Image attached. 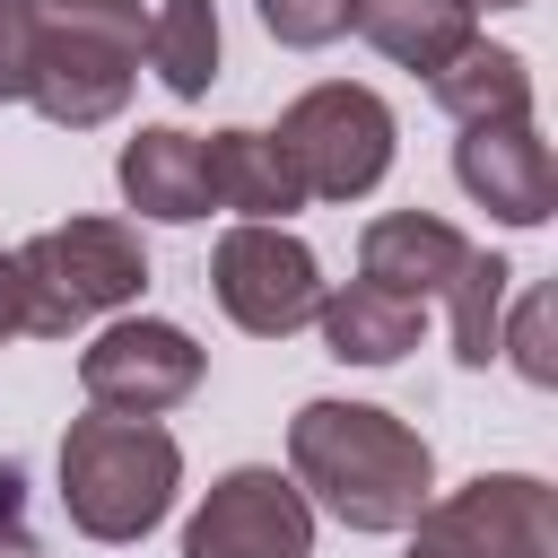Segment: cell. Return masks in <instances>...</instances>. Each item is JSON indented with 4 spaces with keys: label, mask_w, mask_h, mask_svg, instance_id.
Wrapping results in <instances>:
<instances>
[{
    "label": "cell",
    "mask_w": 558,
    "mask_h": 558,
    "mask_svg": "<svg viewBox=\"0 0 558 558\" xmlns=\"http://www.w3.org/2000/svg\"><path fill=\"white\" fill-rule=\"evenodd\" d=\"M288 480L349 532H401L436 497V453L375 401H305L288 418Z\"/></svg>",
    "instance_id": "obj_1"
},
{
    "label": "cell",
    "mask_w": 558,
    "mask_h": 558,
    "mask_svg": "<svg viewBox=\"0 0 558 558\" xmlns=\"http://www.w3.org/2000/svg\"><path fill=\"white\" fill-rule=\"evenodd\" d=\"M183 488V445L157 427V418H113V410H87L61 427V514L87 532V541H140L166 523Z\"/></svg>",
    "instance_id": "obj_2"
},
{
    "label": "cell",
    "mask_w": 558,
    "mask_h": 558,
    "mask_svg": "<svg viewBox=\"0 0 558 558\" xmlns=\"http://www.w3.org/2000/svg\"><path fill=\"white\" fill-rule=\"evenodd\" d=\"M17 279H26V331L70 340L78 323H96L148 288V253H140V227H122V218H70V227H44L17 244Z\"/></svg>",
    "instance_id": "obj_3"
},
{
    "label": "cell",
    "mask_w": 558,
    "mask_h": 558,
    "mask_svg": "<svg viewBox=\"0 0 558 558\" xmlns=\"http://www.w3.org/2000/svg\"><path fill=\"white\" fill-rule=\"evenodd\" d=\"M140 78V9H44L26 105L61 131H96L131 105Z\"/></svg>",
    "instance_id": "obj_4"
},
{
    "label": "cell",
    "mask_w": 558,
    "mask_h": 558,
    "mask_svg": "<svg viewBox=\"0 0 558 558\" xmlns=\"http://www.w3.org/2000/svg\"><path fill=\"white\" fill-rule=\"evenodd\" d=\"M279 157L296 166L305 201H366L384 174H392V105L375 87H349V78H323L305 87L288 113H279Z\"/></svg>",
    "instance_id": "obj_5"
},
{
    "label": "cell",
    "mask_w": 558,
    "mask_h": 558,
    "mask_svg": "<svg viewBox=\"0 0 558 558\" xmlns=\"http://www.w3.org/2000/svg\"><path fill=\"white\" fill-rule=\"evenodd\" d=\"M401 558H558V497L532 471H480L445 497H427Z\"/></svg>",
    "instance_id": "obj_6"
},
{
    "label": "cell",
    "mask_w": 558,
    "mask_h": 558,
    "mask_svg": "<svg viewBox=\"0 0 558 558\" xmlns=\"http://www.w3.org/2000/svg\"><path fill=\"white\" fill-rule=\"evenodd\" d=\"M209 288H218V305H227L235 331L288 340V331H305L314 305H323V262H314L279 218H235V227L218 235V253H209Z\"/></svg>",
    "instance_id": "obj_7"
},
{
    "label": "cell",
    "mask_w": 558,
    "mask_h": 558,
    "mask_svg": "<svg viewBox=\"0 0 558 558\" xmlns=\"http://www.w3.org/2000/svg\"><path fill=\"white\" fill-rule=\"evenodd\" d=\"M201 340L183 323H157V314H122L105 323L87 349H78V392L113 418H166L174 401L201 392Z\"/></svg>",
    "instance_id": "obj_8"
},
{
    "label": "cell",
    "mask_w": 558,
    "mask_h": 558,
    "mask_svg": "<svg viewBox=\"0 0 558 558\" xmlns=\"http://www.w3.org/2000/svg\"><path fill=\"white\" fill-rule=\"evenodd\" d=\"M183 558H314V506L288 471L235 462L183 523Z\"/></svg>",
    "instance_id": "obj_9"
},
{
    "label": "cell",
    "mask_w": 558,
    "mask_h": 558,
    "mask_svg": "<svg viewBox=\"0 0 558 558\" xmlns=\"http://www.w3.org/2000/svg\"><path fill=\"white\" fill-rule=\"evenodd\" d=\"M453 174L506 227H541L558 209V157H549V140L532 122H471L453 140Z\"/></svg>",
    "instance_id": "obj_10"
},
{
    "label": "cell",
    "mask_w": 558,
    "mask_h": 558,
    "mask_svg": "<svg viewBox=\"0 0 558 558\" xmlns=\"http://www.w3.org/2000/svg\"><path fill=\"white\" fill-rule=\"evenodd\" d=\"M462 227L453 218H427V209H384V218H366V235H357V279H375V288H392V296H445V279L462 270Z\"/></svg>",
    "instance_id": "obj_11"
},
{
    "label": "cell",
    "mask_w": 558,
    "mask_h": 558,
    "mask_svg": "<svg viewBox=\"0 0 558 558\" xmlns=\"http://www.w3.org/2000/svg\"><path fill=\"white\" fill-rule=\"evenodd\" d=\"M113 174H122V201H131L140 218H157V227H192V218H209V166H201V140L174 131V122L131 131Z\"/></svg>",
    "instance_id": "obj_12"
},
{
    "label": "cell",
    "mask_w": 558,
    "mask_h": 558,
    "mask_svg": "<svg viewBox=\"0 0 558 558\" xmlns=\"http://www.w3.org/2000/svg\"><path fill=\"white\" fill-rule=\"evenodd\" d=\"M314 323H323V349H331L340 366H392V357L418 349L427 305H418V296H392V288H375V279H349V288H323Z\"/></svg>",
    "instance_id": "obj_13"
},
{
    "label": "cell",
    "mask_w": 558,
    "mask_h": 558,
    "mask_svg": "<svg viewBox=\"0 0 558 558\" xmlns=\"http://www.w3.org/2000/svg\"><path fill=\"white\" fill-rule=\"evenodd\" d=\"M349 26H357L384 61L436 78L462 44H480V0H357Z\"/></svg>",
    "instance_id": "obj_14"
},
{
    "label": "cell",
    "mask_w": 558,
    "mask_h": 558,
    "mask_svg": "<svg viewBox=\"0 0 558 558\" xmlns=\"http://www.w3.org/2000/svg\"><path fill=\"white\" fill-rule=\"evenodd\" d=\"M201 166H209V209H235V218L305 209V183H296V166L279 157L270 131H218V140H201Z\"/></svg>",
    "instance_id": "obj_15"
},
{
    "label": "cell",
    "mask_w": 558,
    "mask_h": 558,
    "mask_svg": "<svg viewBox=\"0 0 558 558\" xmlns=\"http://www.w3.org/2000/svg\"><path fill=\"white\" fill-rule=\"evenodd\" d=\"M427 87L462 131L471 122H532V61L514 44H462Z\"/></svg>",
    "instance_id": "obj_16"
},
{
    "label": "cell",
    "mask_w": 558,
    "mask_h": 558,
    "mask_svg": "<svg viewBox=\"0 0 558 558\" xmlns=\"http://www.w3.org/2000/svg\"><path fill=\"white\" fill-rule=\"evenodd\" d=\"M140 52L148 70L166 78V96H209L218 78V0H157V17L140 26Z\"/></svg>",
    "instance_id": "obj_17"
},
{
    "label": "cell",
    "mask_w": 558,
    "mask_h": 558,
    "mask_svg": "<svg viewBox=\"0 0 558 558\" xmlns=\"http://www.w3.org/2000/svg\"><path fill=\"white\" fill-rule=\"evenodd\" d=\"M506 288H514V262L506 253H462V270L445 279V305H453V357L462 366H488L497 357V323H506Z\"/></svg>",
    "instance_id": "obj_18"
},
{
    "label": "cell",
    "mask_w": 558,
    "mask_h": 558,
    "mask_svg": "<svg viewBox=\"0 0 558 558\" xmlns=\"http://www.w3.org/2000/svg\"><path fill=\"white\" fill-rule=\"evenodd\" d=\"M497 349L514 357L523 384H558V349H549V288H523L514 323H497Z\"/></svg>",
    "instance_id": "obj_19"
},
{
    "label": "cell",
    "mask_w": 558,
    "mask_h": 558,
    "mask_svg": "<svg viewBox=\"0 0 558 558\" xmlns=\"http://www.w3.org/2000/svg\"><path fill=\"white\" fill-rule=\"evenodd\" d=\"M262 9V26L288 44V52H323L331 35H349V9L357 0H253Z\"/></svg>",
    "instance_id": "obj_20"
},
{
    "label": "cell",
    "mask_w": 558,
    "mask_h": 558,
    "mask_svg": "<svg viewBox=\"0 0 558 558\" xmlns=\"http://www.w3.org/2000/svg\"><path fill=\"white\" fill-rule=\"evenodd\" d=\"M35 35H44V0H0V105L26 96V78H35Z\"/></svg>",
    "instance_id": "obj_21"
},
{
    "label": "cell",
    "mask_w": 558,
    "mask_h": 558,
    "mask_svg": "<svg viewBox=\"0 0 558 558\" xmlns=\"http://www.w3.org/2000/svg\"><path fill=\"white\" fill-rule=\"evenodd\" d=\"M26 331V279H17V253H0V349Z\"/></svg>",
    "instance_id": "obj_22"
},
{
    "label": "cell",
    "mask_w": 558,
    "mask_h": 558,
    "mask_svg": "<svg viewBox=\"0 0 558 558\" xmlns=\"http://www.w3.org/2000/svg\"><path fill=\"white\" fill-rule=\"evenodd\" d=\"M0 558H44V549H35V532H26V523H0Z\"/></svg>",
    "instance_id": "obj_23"
},
{
    "label": "cell",
    "mask_w": 558,
    "mask_h": 558,
    "mask_svg": "<svg viewBox=\"0 0 558 558\" xmlns=\"http://www.w3.org/2000/svg\"><path fill=\"white\" fill-rule=\"evenodd\" d=\"M44 9H140V0H44Z\"/></svg>",
    "instance_id": "obj_24"
},
{
    "label": "cell",
    "mask_w": 558,
    "mask_h": 558,
    "mask_svg": "<svg viewBox=\"0 0 558 558\" xmlns=\"http://www.w3.org/2000/svg\"><path fill=\"white\" fill-rule=\"evenodd\" d=\"M480 9H523V0H480Z\"/></svg>",
    "instance_id": "obj_25"
}]
</instances>
